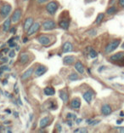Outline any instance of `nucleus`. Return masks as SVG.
Listing matches in <instances>:
<instances>
[{"mask_svg":"<svg viewBox=\"0 0 124 133\" xmlns=\"http://www.w3.org/2000/svg\"><path fill=\"white\" fill-rule=\"evenodd\" d=\"M60 8V4L57 1H54L52 0L50 2H48L46 6H45V10H46L47 13L49 15V16H54V15L56 14V12L58 11Z\"/></svg>","mask_w":124,"mask_h":133,"instance_id":"nucleus-1","label":"nucleus"},{"mask_svg":"<svg viewBox=\"0 0 124 133\" xmlns=\"http://www.w3.org/2000/svg\"><path fill=\"white\" fill-rule=\"evenodd\" d=\"M121 44V39L120 38H116V39H114L111 42H110L109 44H106V46L105 47V54L106 55H109V54L112 53L113 51L116 50L117 48L119 47V45Z\"/></svg>","mask_w":124,"mask_h":133,"instance_id":"nucleus-2","label":"nucleus"},{"mask_svg":"<svg viewBox=\"0 0 124 133\" xmlns=\"http://www.w3.org/2000/svg\"><path fill=\"white\" fill-rule=\"evenodd\" d=\"M12 13V6L9 3H4L0 7V16L2 18H8Z\"/></svg>","mask_w":124,"mask_h":133,"instance_id":"nucleus-3","label":"nucleus"},{"mask_svg":"<svg viewBox=\"0 0 124 133\" xmlns=\"http://www.w3.org/2000/svg\"><path fill=\"white\" fill-rule=\"evenodd\" d=\"M37 40L41 45L43 46H48L52 44V36L48 35V34H40L37 38Z\"/></svg>","mask_w":124,"mask_h":133,"instance_id":"nucleus-4","label":"nucleus"},{"mask_svg":"<svg viewBox=\"0 0 124 133\" xmlns=\"http://www.w3.org/2000/svg\"><path fill=\"white\" fill-rule=\"evenodd\" d=\"M22 13H23V10L20 8H17L12 12L11 16H10V19H11L12 23L16 24L19 22L22 17Z\"/></svg>","mask_w":124,"mask_h":133,"instance_id":"nucleus-5","label":"nucleus"},{"mask_svg":"<svg viewBox=\"0 0 124 133\" xmlns=\"http://www.w3.org/2000/svg\"><path fill=\"white\" fill-rule=\"evenodd\" d=\"M57 24L52 19L45 20L44 22L42 23V28L43 31H52V30L56 28Z\"/></svg>","mask_w":124,"mask_h":133,"instance_id":"nucleus-6","label":"nucleus"},{"mask_svg":"<svg viewBox=\"0 0 124 133\" xmlns=\"http://www.w3.org/2000/svg\"><path fill=\"white\" fill-rule=\"evenodd\" d=\"M41 28V24L39 22H33V24L31 26L28 30L26 31V36L27 37H31V36L34 35L35 33H37Z\"/></svg>","mask_w":124,"mask_h":133,"instance_id":"nucleus-7","label":"nucleus"},{"mask_svg":"<svg viewBox=\"0 0 124 133\" xmlns=\"http://www.w3.org/2000/svg\"><path fill=\"white\" fill-rule=\"evenodd\" d=\"M109 61H110L111 62H114V63L124 61V51H120V52L113 54L112 56H110Z\"/></svg>","mask_w":124,"mask_h":133,"instance_id":"nucleus-8","label":"nucleus"},{"mask_svg":"<svg viewBox=\"0 0 124 133\" xmlns=\"http://www.w3.org/2000/svg\"><path fill=\"white\" fill-rule=\"evenodd\" d=\"M48 71V68L46 66L43 65H38L37 68H34V72H33V74L36 78L38 77H41Z\"/></svg>","mask_w":124,"mask_h":133,"instance_id":"nucleus-9","label":"nucleus"},{"mask_svg":"<svg viewBox=\"0 0 124 133\" xmlns=\"http://www.w3.org/2000/svg\"><path fill=\"white\" fill-rule=\"evenodd\" d=\"M93 96H94V92H93V90L89 89L86 90L85 92L83 93V97L84 99V101H85L87 103H91V102L93 101Z\"/></svg>","mask_w":124,"mask_h":133,"instance_id":"nucleus-10","label":"nucleus"},{"mask_svg":"<svg viewBox=\"0 0 124 133\" xmlns=\"http://www.w3.org/2000/svg\"><path fill=\"white\" fill-rule=\"evenodd\" d=\"M100 112H101V114H102L104 116H108V115H110V114H112L113 108H112V107H111V106L110 104L105 103V104H103V105L101 106Z\"/></svg>","mask_w":124,"mask_h":133,"instance_id":"nucleus-11","label":"nucleus"},{"mask_svg":"<svg viewBox=\"0 0 124 133\" xmlns=\"http://www.w3.org/2000/svg\"><path fill=\"white\" fill-rule=\"evenodd\" d=\"M52 120H53V119L49 116L42 118L40 119V121H39V127L41 129H44V128L48 127V126L51 124V122H52Z\"/></svg>","mask_w":124,"mask_h":133,"instance_id":"nucleus-12","label":"nucleus"},{"mask_svg":"<svg viewBox=\"0 0 124 133\" xmlns=\"http://www.w3.org/2000/svg\"><path fill=\"white\" fill-rule=\"evenodd\" d=\"M33 72H34V66H30L28 69H26V70L21 74V76H20V79H21L22 81L27 80L28 78H30L32 77V75L33 74Z\"/></svg>","mask_w":124,"mask_h":133,"instance_id":"nucleus-13","label":"nucleus"},{"mask_svg":"<svg viewBox=\"0 0 124 133\" xmlns=\"http://www.w3.org/2000/svg\"><path fill=\"white\" fill-rule=\"evenodd\" d=\"M30 62V55L28 53H21L20 54L19 58H18V62L21 65H26Z\"/></svg>","mask_w":124,"mask_h":133,"instance_id":"nucleus-14","label":"nucleus"},{"mask_svg":"<svg viewBox=\"0 0 124 133\" xmlns=\"http://www.w3.org/2000/svg\"><path fill=\"white\" fill-rule=\"evenodd\" d=\"M61 50L63 53H70L72 52L74 50V46L71 42H65L64 44L62 45V48H61Z\"/></svg>","mask_w":124,"mask_h":133,"instance_id":"nucleus-15","label":"nucleus"},{"mask_svg":"<svg viewBox=\"0 0 124 133\" xmlns=\"http://www.w3.org/2000/svg\"><path fill=\"white\" fill-rule=\"evenodd\" d=\"M70 23H71V20H69L68 18H65V19L60 20L58 25L63 30H68L69 26H70Z\"/></svg>","mask_w":124,"mask_h":133,"instance_id":"nucleus-16","label":"nucleus"},{"mask_svg":"<svg viewBox=\"0 0 124 133\" xmlns=\"http://www.w3.org/2000/svg\"><path fill=\"white\" fill-rule=\"evenodd\" d=\"M76 62V56L69 55V56H65L64 58H63V64L65 66H71L73 63Z\"/></svg>","mask_w":124,"mask_h":133,"instance_id":"nucleus-17","label":"nucleus"},{"mask_svg":"<svg viewBox=\"0 0 124 133\" xmlns=\"http://www.w3.org/2000/svg\"><path fill=\"white\" fill-rule=\"evenodd\" d=\"M81 107V100L78 97H75L71 101V108L74 110H78Z\"/></svg>","mask_w":124,"mask_h":133,"instance_id":"nucleus-18","label":"nucleus"},{"mask_svg":"<svg viewBox=\"0 0 124 133\" xmlns=\"http://www.w3.org/2000/svg\"><path fill=\"white\" fill-rule=\"evenodd\" d=\"M74 68L79 74H83L84 72H85V68H84L83 64L80 61H77V62H75Z\"/></svg>","mask_w":124,"mask_h":133,"instance_id":"nucleus-19","label":"nucleus"},{"mask_svg":"<svg viewBox=\"0 0 124 133\" xmlns=\"http://www.w3.org/2000/svg\"><path fill=\"white\" fill-rule=\"evenodd\" d=\"M59 96L60 98L62 100V102L65 104H66L69 102V95L65 90H60L59 91Z\"/></svg>","mask_w":124,"mask_h":133,"instance_id":"nucleus-20","label":"nucleus"},{"mask_svg":"<svg viewBox=\"0 0 124 133\" xmlns=\"http://www.w3.org/2000/svg\"><path fill=\"white\" fill-rule=\"evenodd\" d=\"M11 24H12V22H11V19L10 17V18H6V20L4 21V22L3 23V31L4 32H7L10 31V29L11 28Z\"/></svg>","mask_w":124,"mask_h":133,"instance_id":"nucleus-21","label":"nucleus"},{"mask_svg":"<svg viewBox=\"0 0 124 133\" xmlns=\"http://www.w3.org/2000/svg\"><path fill=\"white\" fill-rule=\"evenodd\" d=\"M33 22H34V21H33V18L32 17L26 18V19L25 20V22H24V25H23L24 31L26 32L27 30H28L30 28H31V26L33 24Z\"/></svg>","mask_w":124,"mask_h":133,"instance_id":"nucleus-22","label":"nucleus"},{"mask_svg":"<svg viewBox=\"0 0 124 133\" xmlns=\"http://www.w3.org/2000/svg\"><path fill=\"white\" fill-rule=\"evenodd\" d=\"M43 94L48 96H53L55 95V90L52 86H47L43 89Z\"/></svg>","mask_w":124,"mask_h":133,"instance_id":"nucleus-23","label":"nucleus"},{"mask_svg":"<svg viewBox=\"0 0 124 133\" xmlns=\"http://www.w3.org/2000/svg\"><path fill=\"white\" fill-rule=\"evenodd\" d=\"M117 12H118V9L116 8V6L111 5V6H109V8H107L106 11H105V14L108 15V16H114Z\"/></svg>","mask_w":124,"mask_h":133,"instance_id":"nucleus-24","label":"nucleus"},{"mask_svg":"<svg viewBox=\"0 0 124 133\" xmlns=\"http://www.w3.org/2000/svg\"><path fill=\"white\" fill-rule=\"evenodd\" d=\"M105 17V13H99L93 23L96 24V25H99V24H101L103 21H104Z\"/></svg>","mask_w":124,"mask_h":133,"instance_id":"nucleus-25","label":"nucleus"},{"mask_svg":"<svg viewBox=\"0 0 124 133\" xmlns=\"http://www.w3.org/2000/svg\"><path fill=\"white\" fill-rule=\"evenodd\" d=\"M68 80L71 81V82H73V81H77L80 79V76L79 74H77V72H71V74H69V76L67 77Z\"/></svg>","mask_w":124,"mask_h":133,"instance_id":"nucleus-26","label":"nucleus"},{"mask_svg":"<svg viewBox=\"0 0 124 133\" xmlns=\"http://www.w3.org/2000/svg\"><path fill=\"white\" fill-rule=\"evenodd\" d=\"M57 108H58V106H57L56 101H50L49 106L48 107V108L50 109V110H56Z\"/></svg>","mask_w":124,"mask_h":133,"instance_id":"nucleus-27","label":"nucleus"},{"mask_svg":"<svg viewBox=\"0 0 124 133\" xmlns=\"http://www.w3.org/2000/svg\"><path fill=\"white\" fill-rule=\"evenodd\" d=\"M89 55L90 56V58H96L98 56V53L96 52V50H94L93 48H90L89 49Z\"/></svg>","mask_w":124,"mask_h":133,"instance_id":"nucleus-28","label":"nucleus"},{"mask_svg":"<svg viewBox=\"0 0 124 133\" xmlns=\"http://www.w3.org/2000/svg\"><path fill=\"white\" fill-rule=\"evenodd\" d=\"M86 33L89 36H92V37H93V36H96V34H97V31H96L95 29H90L89 31L86 32Z\"/></svg>","mask_w":124,"mask_h":133,"instance_id":"nucleus-29","label":"nucleus"},{"mask_svg":"<svg viewBox=\"0 0 124 133\" xmlns=\"http://www.w3.org/2000/svg\"><path fill=\"white\" fill-rule=\"evenodd\" d=\"M66 118H67L68 119H77V116L75 115V114H71V113H68L66 114Z\"/></svg>","mask_w":124,"mask_h":133,"instance_id":"nucleus-30","label":"nucleus"},{"mask_svg":"<svg viewBox=\"0 0 124 133\" xmlns=\"http://www.w3.org/2000/svg\"><path fill=\"white\" fill-rule=\"evenodd\" d=\"M16 31H17V28H16V26H12V28H10V31H9V32H10L11 34H16Z\"/></svg>","mask_w":124,"mask_h":133,"instance_id":"nucleus-31","label":"nucleus"},{"mask_svg":"<svg viewBox=\"0 0 124 133\" xmlns=\"http://www.w3.org/2000/svg\"><path fill=\"white\" fill-rule=\"evenodd\" d=\"M0 70L1 71H10V68H9V66H6V65H4V66H0Z\"/></svg>","mask_w":124,"mask_h":133,"instance_id":"nucleus-32","label":"nucleus"},{"mask_svg":"<svg viewBox=\"0 0 124 133\" xmlns=\"http://www.w3.org/2000/svg\"><path fill=\"white\" fill-rule=\"evenodd\" d=\"M74 132H87V130L86 128H79L77 130H75Z\"/></svg>","mask_w":124,"mask_h":133,"instance_id":"nucleus-33","label":"nucleus"},{"mask_svg":"<svg viewBox=\"0 0 124 133\" xmlns=\"http://www.w3.org/2000/svg\"><path fill=\"white\" fill-rule=\"evenodd\" d=\"M14 56H16V51H14V50H12L9 52V56L10 58H13V57H14Z\"/></svg>","mask_w":124,"mask_h":133,"instance_id":"nucleus-34","label":"nucleus"},{"mask_svg":"<svg viewBox=\"0 0 124 133\" xmlns=\"http://www.w3.org/2000/svg\"><path fill=\"white\" fill-rule=\"evenodd\" d=\"M36 2H37L38 4H46V3H48L49 0H36Z\"/></svg>","mask_w":124,"mask_h":133,"instance_id":"nucleus-35","label":"nucleus"},{"mask_svg":"<svg viewBox=\"0 0 124 133\" xmlns=\"http://www.w3.org/2000/svg\"><path fill=\"white\" fill-rule=\"evenodd\" d=\"M118 5L120 8L124 9V0H118Z\"/></svg>","mask_w":124,"mask_h":133,"instance_id":"nucleus-36","label":"nucleus"},{"mask_svg":"<svg viewBox=\"0 0 124 133\" xmlns=\"http://www.w3.org/2000/svg\"><path fill=\"white\" fill-rule=\"evenodd\" d=\"M8 62V57H1V63H6Z\"/></svg>","mask_w":124,"mask_h":133,"instance_id":"nucleus-37","label":"nucleus"},{"mask_svg":"<svg viewBox=\"0 0 124 133\" xmlns=\"http://www.w3.org/2000/svg\"><path fill=\"white\" fill-rule=\"evenodd\" d=\"M9 45H10V48H14V47L17 46L16 44L14 43V42H12V43H10V44H9Z\"/></svg>","mask_w":124,"mask_h":133,"instance_id":"nucleus-38","label":"nucleus"},{"mask_svg":"<svg viewBox=\"0 0 124 133\" xmlns=\"http://www.w3.org/2000/svg\"><path fill=\"white\" fill-rule=\"evenodd\" d=\"M117 131L119 132H122V133H124V127H117Z\"/></svg>","mask_w":124,"mask_h":133,"instance_id":"nucleus-39","label":"nucleus"},{"mask_svg":"<svg viewBox=\"0 0 124 133\" xmlns=\"http://www.w3.org/2000/svg\"><path fill=\"white\" fill-rule=\"evenodd\" d=\"M116 0H111V1H109V6H111V5H115L114 3L116 2Z\"/></svg>","mask_w":124,"mask_h":133,"instance_id":"nucleus-40","label":"nucleus"},{"mask_svg":"<svg viewBox=\"0 0 124 133\" xmlns=\"http://www.w3.org/2000/svg\"><path fill=\"white\" fill-rule=\"evenodd\" d=\"M67 125H68L69 126H70V127H71L73 124H72V121H71V120H68V121H67Z\"/></svg>","mask_w":124,"mask_h":133,"instance_id":"nucleus-41","label":"nucleus"},{"mask_svg":"<svg viewBox=\"0 0 124 133\" xmlns=\"http://www.w3.org/2000/svg\"><path fill=\"white\" fill-rule=\"evenodd\" d=\"M28 40H29V39H28V37L26 36V38H23V43H26V42L28 41Z\"/></svg>","mask_w":124,"mask_h":133,"instance_id":"nucleus-42","label":"nucleus"},{"mask_svg":"<svg viewBox=\"0 0 124 133\" xmlns=\"http://www.w3.org/2000/svg\"><path fill=\"white\" fill-rule=\"evenodd\" d=\"M82 121H83V119H76V122H77V124H80Z\"/></svg>","mask_w":124,"mask_h":133,"instance_id":"nucleus-43","label":"nucleus"},{"mask_svg":"<svg viewBox=\"0 0 124 133\" xmlns=\"http://www.w3.org/2000/svg\"><path fill=\"white\" fill-rule=\"evenodd\" d=\"M56 127H57V128H58V130H59V131H61V127H60V124H57V125H56Z\"/></svg>","mask_w":124,"mask_h":133,"instance_id":"nucleus-44","label":"nucleus"},{"mask_svg":"<svg viewBox=\"0 0 124 133\" xmlns=\"http://www.w3.org/2000/svg\"><path fill=\"white\" fill-rule=\"evenodd\" d=\"M7 83H8V80L7 79H4V81H3V84H4V85H5V84H7Z\"/></svg>","mask_w":124,"mask_h":133,"instance_id":"nucleus-45","label":"nucleus"},{"mask_svg":"<svg viewBox=\"0 0 124 133\" xmlns=\"http://www.w3.org/2000/svg\"><path fill=\"white\" fill-rule=\"evenodd\" d=\"M18 102H19V104H20V105H22V102H21V100H20V98L18 99Z\"/></svg>","mask_w":124,"mask_h":133,"instance_id":"nucleus-46","label":"nucleus"},{"mask_svg":"<svg viewBox=\"0 0 124 133\" xmlns=\"http://www.w3.org/2000/svg\"><path fill=\"white\" fill-rule=\"evenodd\" d=\"M4 52H9V48H6V49H4Z\"/></svg>","mask_w":124,"mask_h":133,"instance_id":"nucleus-47","label":"nucleus"},{"mask_svg":"<svg viewBox=\"0 0 124 133\" xmlns=\"http://www.w3.org/2000/svg\"><path fill=\"white\" fill-rule=\"evenodd\" d=\"M14 115L16 116V117H18V113H17V112H14Z\"/></svg>","mask_w":124,"mask_h":133,"instance_id":"nucleus-48","label":"nucleus"},{"mask_svg":"<svg viewBox=\"0 0 124 133\" xmlns=\"http://www.w3.org/2000/svg\"><path fill=\"white\" fill-rule=\"evenodd\" d=\"M121 47H122V50H124V42L122 44V45H121Z\"/></svg>","mask_w":124,"mask_h":133,"instance_id":"nucleus-49","label":"nucleus"},{"mask_svg":"<svg viewBox=\"0 0 124 133\" xmlns=\"http://www.w3.org/2000/svg\"><path fill=\"white\" fill-rule=\"evenodd\" d=\"M120 116L121 117H124V113H122H122H121V114H120Z\"/></svg>","mask_w":124,"mask_h":133,"instance_id":"nucleus-50","label":"nucleus"},{"mask_svg":"<svg viewBox=\"0 0 124 133\" xmlns=\"http://www.w3.org/2000/svg\"><path fill=\"white\" fill-rule=\"evenodd\" d=\"M101 68H103V69H105V66H101ZM101 70H102V68H100V69H99V72H100Z\"/></svg>","mask_w":124,"mask_h":133,"instance_id":"nucleus-51","label":"nucleus"},{"mask_svg":"<svg viewBox=\"0 0 124 133\" xmlns=\"http://www.w3.org/2000/svg\"><path fill=\"white\" fill-rule=\"evenodd\" d=\"M4 124H10V121H5Z\"/></svg>","mask_w":124,"mask_h":133,"instance_id":"nucleus-52","label":"nucleus"},{"mask_svg":"<svg viewBox=\"0 0 124 133\" xmlns=\"http://www.w3.org/2000/svg\"><path fill=\"white\" fill-rule=\"evenodd\" d=\"M122 77H123V78H124V72H122Z\"/></svg>","mask_w":124,"mask_h":133,"instance_id":"nucleus-53","label":"nucleus"},{"mask_svg":"<svg viewBox=\"0 0 124 133\" xmlns=\"http://www.w3.org/2000/svg\"><path fill=\"white\" fill-rule=\"evenodd\" d=\"M23 1H25V2H26V1H28V0H23Z\"/></svg>","mask_w":124,"mask_h":133,"instance_id":"nucleus-54","label":"nucleus"}]
</instances>
